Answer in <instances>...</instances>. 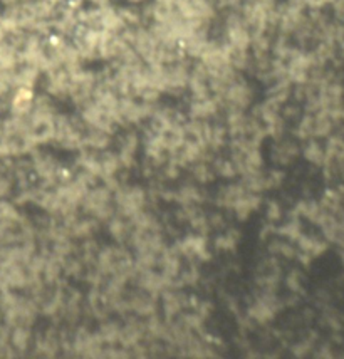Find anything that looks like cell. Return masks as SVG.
Segmentation results:
<instances>
[{"label": "cell", "mask_w": 344, "mask_h": 359, "mask_svg": "<svg viewBox=\"0 0 344 359\" xmlns=\"http://www.w3.org/2000/svg\"><path fill=\"white\" fill-rule=\"evenodd\" d=\"M223 37H225L223 42L230 49L251 50L252 34L249 31L240 11H230V14L227 15L225 24H223Z\"/></svg>", "instance_id": "cell-1"}, {"label": "cell", "mask_w": 344, "mask_h": 359, "mask_svg": "<svg viewBox=\"0 0 344 359\" xmlns=\"http://www.w3.org/2000/svg\"><path fill=\"white\" fill-rule=\"evenodd\" d=\"M222 97L225 100L232 108L235 109H244L251 104L252 100V89L245 81L237 74L234 79L230 81L229 86L225 88V91L222 93Z\"/></svg>", "instance_id": "cell-2"}, {"label": "cell", "mask_w": 344, "mask_h": 359, "mask_svg": "<svg viewBox=\"0 0 344 359\" xmlns=\"http://www.w3.org/2000/svg\"><path fill=\"white\" fill-rule=\"evenodd\" d=\"M116 198H118L119 210L130 219L135 213L143 210L145 191L140 188H119Z\"/></svg>", "instance_id": "cell-3"}, {"label": "cell", "mask_w": 344, "mask_h": 359, "mask_svg": "<svg viewBox=\"0 0 344 359\" xmlns=\"http://www.w3.org/2000/svg\"><path fill=\"white\" fill-rule=\"evenodd\" d=\"M217 111H218L217 100H213V97L210 96L195 97L190 106V116L193 119H199V121H204V119L215 116Z\"/></svg>", "instance_id": "cell-4"}, {"label": "cell", "mask_w": 344, "mask_h": 359, "mask_svg": "<svg viewBox=\"0 0 344 359\" xmlns=\"http://www.w3.org/2000/svg\"><path fill=\"white\" fill-rule=\"evenodd\" d=\"M275 311H277V306H275L274 299L264 296L253 304V307H251V316L257 320V323L264 324L269 323V320L274 318Z\"/></svg>", "instance_id": "cell-5"}, {"label": "cell", "mask_w": 344, "mask_h": 359, "mask_svg": "<svg viewBox=\"0 0 344 359\" xmlns=\"http://www.w3.org/2000/svg\"><path fill=\"white\" fill-rule=\"evenodd\" d=\"M180 250L188 255H199V257H206V245L201 237H188L182 242Z\"/></svg>", "instance_id": "cell-6"}, {"label": "cell", "mask_w": 344, "mask_h": 359, "mask_svg": "<svg viewBox=\"0 0 344 359\" xmlns=\"http://www.w3.org/2000/svg\"><path fill=\"white\" fill-rule=\"evenodd\" d=\"M36 170L41 177L54 178L55 173H58V165H55L54 158H51L49 155H41L39 160L36 158Z\"/></svg>", "instance_id": "cell-7"}, {"label": "cell", "mask_w": 344, "mask_h": 359, "mask_svg": "<svg viewBox=\"0 0 344 359\" xmlns=\"http://www.w3.org/2000/svg\"><path fill=\"white\" fill-rule=\"evenodd\" d=\"M84 143L89 144L93 149H105L107 144H110V133L93 128V130L89 131V135L84 138Z\"/></svg>", "instance_id": "cell-8"}, {"label": "cell", "mask_w": 344, "mask_h": 359, "mask_svg": "<svg viewBox=\"0 0 344 359\" xmlns=\"http://www.w3.org/2000/svg\"><path fill=\"white\" fill-rule=\"evenodd\" d=\"M244 195H245L244 187L230 185V187L223 188V190L220 191V198H218V202H220L223 207H234V203Z\"/></svg>", "instance_id": "cell-9"}, {"label": "cell", "mask_w": 344, "mask_h": 359, "mask_svg": "<svg viewBox=\"0 0 344 359\" xmlns=\"http://www.w3.org/2000/svg\"><path fill=\"white\" fill-rule=\"evenodd\" d=\"M304 156H306L307 161H311L314 165H321L322 161L326 160L324 151H322V148L316 143V141H311V143L307 144L306 149H304Z\"/></svg>", "instance_id": "cell-10"}, {"label": "cell", "mask_w": 344, "mask_h": 359, "mask_svg": "<svg viewBox=\"0 0 344 359\" xmlns=\"http://www.w3.org/2000/svg\"><path fill=\"white\" fill-rule=\"evenodd\" d=\"M110 232L116 238V241H119V242H123L124 238H126L128 235H130V232H128L126 224H124L123 220H118V219H114L113 222H111Z\"/></svg>", "instance_id": "cell-11"}, {"label": "cell", "mask_w": 344, "mask_h": 359, "mask_svg": "<svg viewBox=\"0 0 344 359\" xmlns=\"http://www.w3.org/2000/svg\"><path fill=\"white\" fill-rule=\"evenodd\" d=\"M298 135L304 140L309 138V136H314V118L312 116H306L303 121H300Z\"/></svg>", "instance_id": "cell-12"}, {"label": "cell", "mask_w": 344, "mask_h": 359, "mask_svg": "<svg viewBox=\"0 0 344 359\" xmlns=\"http://www.w3.org/2000/svg\"><path fill=\"white\" fill-rule=\"evenodd\" d=\"M182 309V302L178 301V297L175 294H165V311L166 314H176Z\"/></svg>", "instance_id": "cell-13"}, {"label": "cell", "mask_w": 344, "mask_h": 359, "mask_svg": "<svg viewBox=\"0 0 344 359\" xmlns=\"http://www.w3.org/2000/svg\"><path fill=\"white\" fill-rule=\"evenodd\" d=\"M281 233L286 235V237H289L291 241H298V238L300 237V229L296 222H289L286 226H282Z\"/></svg>", "instance_id": "cell-14"}, {"label": "cell", "mask_w": 344, "mask_h": 359, "mask_svg": "<svg viewBox=\"0 0 344 359\" xmlns=\"http://www.w3.org/2000/svg\"><path fill=\"white\" fill-rule=\"evenodd\" d=\"M14 343L19 346L20 349H25V346H27V343H29V332L25 331L24 327L17 329V331L14 332Z\"/></svg>", "instance_id": "cell-15"}, {"label": "cell", "mask_w": 344, "mask_h": 359, "mask_svg": "<svg viewBox=\"0 0 344 359\" xmlns=\"http://www.w3.org/2000/svg\"><path fill=\"white\" fill-rule=\"evenodd\" d=\"M217 170L218 173L222 175V177H234L235 173H237V170H235V165L232 163V161H222L220 165H217Z\"/></svg>", "instance_id": "cell-16"}, {"label": "cell", "mask_w": 344, "mask_h": 359, "mask_svg": "<svg viewBox=\"0 0 344 359\" xmlns=\"http://www.w3.org/2000/svg\"><path fill=\"white\" fill-rule=\"evenodd\" d=\"M331 2H333V0H304L306 7L311 8V11H321V8H324L326 6H331Z\"/></svg>", "instance_id": "cell-17"}, {"label": "cell", "mask_w": 344, "mask_h": 359, "mask_svg": "<svg viewBox=\"0 0 344 359\" xmlns=\"http://www.w3.org/2000/svg\"><path fill=\"white\" fill-rule=\"evenodd\" d=\"M267 217L270 222H275L281 219V207H279L275 202H270L269 207H267Z\"/></svg>", "instance_id": "cell-18"}, {"label": "cell", "mask_w": 344, "mask_h": 359, "mask_svg": "<svg viewBox=\"0 0 344 359\" xmlns=\"http://www.w3.org/2000/svg\"><path fill=\"white\" fill-rule=\"evenodd\" d=\"M287 284H289V287L292 289V290H299V273L298 272H292L291 276H289V279H287Z\"/></svg>", "instance_id": "cell-19"}, {"label": "cell", "mask_w": 344, "mask_h": 359, "mask_svg": "<svg viewBox=\"0 0 344 359\" xmlns=\"http://www.w3.org/2000/svg\"><path fill=\"white\" fill-rule=\"evenodd\" d=\"M195 173H197V177L201 180V182H206V180H209V166L199 165V166H197Z\"/></svg>", "instance_id": "cell-20"}, {"label": "cell", "mask_w": 344, "mask_h": 359, "mask_svg": "<svg viewBox=\"0 0 344 359\" xmlns=\"http://www.w3.org/2000/svg\"><path fill=\"white\" fill-rule=\"evenodd\" d=\"M47 2L53 4L54 7H61V6H64V4L67 2V0H47Z\"/></svg>", "instance_id": "cell-21"}, {"label": "cell", "mask_w": 344, "mask_h": 359, "mask_svg": "<svg viewBox=\"0 0 344 359\" xmlns=\"http://www.w3.org/2000/svg\"><path fill=\"white\" fill-rule=\"evenodd\" d=\"M79 2H83V0H79Z\"/></svg>", "instance_id": "cell-22"}]
</instances>
